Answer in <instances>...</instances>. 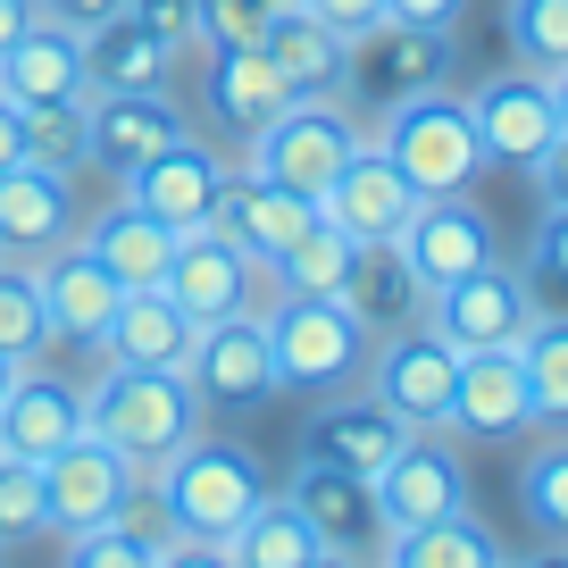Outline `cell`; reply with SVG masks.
<instances>
[{
	"label": "cell",
	"mask_w": 568,
	"mask_h": 568,
	"mask_svg": "<svg viewBox=\"0 0 568 568\" xmlns=\"http://www.w3.org/2000/svg\"><path fill=\"white\" fill-rule=\"evenodd\" d=\"M468 118H477L485 168H535L551 142L568 134V125H560V101H551V75H535V68L494 75V84L468 101Z\"/></svg>",
	"instance_id": "8fae6325"
},
{
	"label": "cell",
	"mask_w": 568,
	"mask_h": 568,
	"mask_svg": "<svg viewBox=\"0 0 568 568\" xmlns=\"http://www.w3.org/2000/svg\"><path fill=\"white\" fill-rule=\"evenodd\" d=\"M402 444H409V426L376 393H326V409L302 426V460L343 468V477H376Z\"/></svg>",
	"instance_id": "d6986e66"
},
{
	"label": "cell",
	"mask_w": 568,
	"mask_h": 568,
	"mask_svg": "<svg viewBox=\"0 0 568 568\" xmlns=\"http://www.w3.org/2000/svg\"><path fill=\"white\" fill-rule=\"evenodd\" d=\"M226 176H234V160H217L210 142L176 134L168 151H151V160H142L134 176H118V184H125V201H134V210H151L160 226L193 234V226H210V210H217V193H226Z\"/></svg>",
	"instance_id": "4fadbf2b"
},
{
	"label": "cell",
	"mask_w": 568,
	"mask_h": 568,
	"mask_svg": "<svg viewBox=\"0 0 568 568\" xmlns=\"http://www.w3.org/2000/svg\"><path fill=\"white\" fill-rule=\"evenodd\" d=\"M184 385L201 393V409H260V402H276V359H267V326L251 318V310L193 326V352H184Z\"/></svg>",
	"instance_id": "ba28073f"
},
{
	"label": "cell",
	"mask_w": 568,
	"mask_h": 568,
	"mask_svg": "<svg viewBox=\"0 0 568 568\" xmlns=\"http://www.w3.org/2000/svg\"><path fill=\"white\" fill-rule=\"evenodd\" d=\"M501 26H510V59L518 68H535V75L568 68V0H510Z\"/></svg>",
	"instance_id": "f35d334b"
},
{
	"label": "cell",
	"mask_w": 568,
	"mask_h": 568,
	"mask_svg": "<svg viewBox=\"0 0 568 568\" xmlns=\"http://www.w3.org/2000/svg\"><path fill=\"white\" fill-rule=\"evenodd\" d=\"M26 160V118H18V101H0V168H18Z\"/></svg>",
	"instance_id": "f907efd6"
},
{
	"label": "cell",
	"mask_w": 568,
	"mask_h": 568,
	"mask_svg": "<svg viewBox=\"0 0 568 568\" xmlns=\"http://www.w3.org/2000/svg\"><path fill=\"white\" fill-rule=\"evenodd\" d=\"M260 326H267V359H276V393L326 402V393H352L359 376H368L376 335L335 293H276V310H267Z\"/></svg>",
	"instance_id": "7a4b0ae2"
},
{
	"label": "cell",
	"mask_w": 568,
	"mask_h": 568,
	"mask_svg": "<svg viewBox=\"0 0 568 568\" xmlns=\"http://www.w3.org/2000/svg\"><path fill=\"white\" fill-rule=\"evenodd\" d=\"M393 243H402L418 293H444V284L494 267V217H485L468 193H435V201H418V210H409V226L393 234Z\"/></svg>",
	"instance_id": "9c48e42d"
},
{
	"label": "cell",
	"mask_w": 568,
	"mask_h": 568,
	"mask_svg": "<svg viewBox=\"0 0 568 568\" xmlns=\"http://www.w3.org/2000/svg\"><path fill=\"white\" fill-rule=\"evenodd\" d=\"M142 485H151V477H142L125 452H109L101 435H75L68 452H51V460H42V510H51L59 535H84V527L125 518Z\"/></svg>",
	"instance_id": "8992f818"
},
{
	"label": "cell",
	"mask_w": 568,
	"mask_h": 568,
	"mask_svg": "<svg viewBox=\"0 0 568 568\" xmlns=\"http://www.w3.org/2000/svg\"><path fill=\"white\" fill-rule=\"evenodd\" d=\"M26 26H34V0H0V51H9Z\"/></svg>",
	"instance_id": "816d5d0a"
},
{
	"label": "cell",
	"mask_w": 568,
	"mask_h": 568,
	"mask_svg": "<svg viewBox=\"0 0 568 568\" xmlns=\"http://www.w3.org/2000/svg\"><path fill=\"white\" fill-rule=\"evenodd\" d=\"M101 352L125 359V368H184V352H193V318L168 302L160 284H142V293H118V318H109Z\"/></svg>",
	"instance_id": "f546056e"
},
{
	"label": "cell",
	"mask_w": 568,
	"mask_h": 568,
	"mask_svg": "<svg viewBox=\"0 0 568 568\" xmlns=\"http://www.w3.org/2000/svg\"><path fill=\"white\" fill-rule=\"evenodd\" d=\"M501 568H510V560H501Z\"/></svg>",
	"instance_id": "91938a15"
},
{
	"label": "cell",
	"mask_w": 568,
	"mask_h": 568,
	"mask_svg": "<svg viewBox=\"0 0 568 568\" xmlns=\"http://www.w3.org/2000/svg\"><path fill=\"white\" fill-rule=\"evenodd\" d=\"M84 34L75 26H51L34 18L9 51H0V101L18 109H42V101H84Z\"/></svg>",
	"instance_id": "d4e9b609"
},
{
	"label": "cell",
	"mask_w": 568,
	"mask_h": 568,
	"mask_svg": "<svg viewBox=\"0 0 568 568\" xmlns=\"http://www.w3.org/2000/svg\"><path fill=\"white\" fill-rule=\"evenodd\" d=\"M310 18L318 26H335L343 42H359V34H376V26H385V0H302Z\"/></svg>",
	"instance_id": "ee69618b"
},
{
	"label": "cell",
	"mask_w": 568,
	"mask_h": 568,
	"mask_svg": "<svg viewBox=\"0 0 568 568\" xmlns=\"http://www.w3.org/2000/svg\"><path fill=\"white\" fill-rule=\"evenodd\" d=\"M368 485H376V510H385V535L468 510V468H460V452H452L435 426H409V444L393 452Z\"/></svg>",
	"instance_id": "30bf717a"
},
{
	"label": "cell",
	"mask_w": 568,
	"mask_h": 568,
	"mask_svg": "<svg viewBox=\"0 0 568 568\" xmlns=\"http://www.w3.org/2000/svg\"><path fill=\"white\" fill-rule=\"evenodd\" d=\"M293 501H302V518L318 527L326 551H343V560H376V551H385V510H376V485L368 477H343V468L302 460Z\"/></svg>",
	"instance_id": "7402d4cb"
},
{
	"label": "cell",
	"mask_w": 568,
	"mask_h": 568,
	"mask_svg": "<svg viewBox=\"0 0 568 568\" xmlns=\"http://www.w3.org/2000/svg\"><path fill=\"white\" fill-rule=\"evenodd\" d=\"M376 560L385 568H501V535L485 527L477 510H452V518H426V527L385 535Z\"/></svg>",
	"instance_id": "1f68e13d"
},
{
	"label": "cell",
	"mask_w": 568,
	"mask_h": 568,
	"mask_svg": "<svg viewBox=\"0 0 568 568\" xmlns=\"http://www.w3.org/2000/svg\"><path fill=\"white\" fill-rule=\"evenodd\" d=\"M518 501H527V527L544 535V544H568V435H551V444L527 452Z\"/></svg>",
	"instance_id": "8d00e7d4"
},
{
	"label": "cell",
	"mask_w": 568,
	"mask_h": 568,
	"mask_svg": "<svg viewBox=\"0 0 568 568\" xmlns=\"http://www.w3.org/2000/svg\"><path fill=\"white\" fill-rule=\"evenodd\" d=\"M376 142H385V160L409 176V193L435 201V193H468V184L485 176V142H477V118H468V101H452L444 84L418 92V101H393L376 109Z\"/></svg>",
	"instance_id": "277c9868"
},
{
	"label": "cell",
	"mask_w": 568,
	"mask_h": 568,
	"mask_svg": "<svg viewBox=\"0 0 568 568\" xmlns=\"http://www.w3.org/2000/svg\"><path fill=\"white\" fill-rule=\"evenodd\" d=\"M352 260H359L352 234H343L335 217H310L302 243L284 251L267 276H276V293H335V302H343V276H352Z\"/></svg>",
	"instance_id": "836d02e7"
},
{
	"label": "cell",
	"mask_w": 568,
	"mask_h": 568,
	"mask_svg": "<svg viewBox=\"0 0 568 568\" xmlns=\"http://www.w3.org/2000/svg\"><path fill=\"white\" fill-rule=\"evenodd\" d=\"M217 551H226V568H310L326 544H318V527L302 518V501H293V494H267Z\"/></svg>",
	"instance_id": "d6a6232c"
},
{
	"label": "cell",
	"mask_w": 568,
	"mask_h": 568,
	"mask_svg": "<svg viewBox=\"0 0 568 568\" xmlns=\"http://www.w3.org/2000/svg\"><path fill=\"white\" fill-rule=\"evenodd\" d=\"M42 527H51V510H42V468L0 452V544H26V535H42Z\"/></svg>",
	"instance_id": "b9f144b4"
},
{
	"label": "cell",
	"mask_w": 568,
	"mask_h": 568,
	"mask_svg": "<svg viewBox=\"0 0 568 568\" xmlns=\"http://www.w3.org/2000/svg\"><path fill=\"white\" fill-rule=\"evenodd\" d=\"M518 376H527L535 426H568V318H535L518 335Z\"/></svg>",
	"instance_id": "e575fe53"
},
{
	"label": "cell",
	"mask_w": 568,
	"mask_h": 568,
	"mask_svg": "<svg viewBox=\"0 0 568 568\" xmlns=\"http://www.w3.org/2000/svg\"><path fill=\"white\" fill-rule=\"evenodd\" d=\"M125 0H34V18H51V26H75V34H92V26H109Z\"/></svg>",
	"instance_id": "bcb514c9"
},
{
	"label": "cell",
	"mask_w": 568,
	"mask_h": 568,
	"mask_svg": "<svg viewBox=\"0 0 568 568\" xmlns=\"http://www.w3.org/2000/svg\"><path fill=\"white\" fill-rule=\"evenodd\" d=\"M18 118H26V160H34V168H51V176L92 168V92H84V101L18 109Z\"/></svg>",
	"instance_id": "d590c367"
},
{
	"label": "cell",
	"mask_w": 568,
	"mask_h": 568,
	"mask_svg": "<svg viewBox=\"0 0 568 568\" xmlns=\"http://www.w3.org/2000/svg\"><path fill=\"white\" fill-rule=\"evenodd\" d=\"M444 426H452V435H477V444L535 426L527 376H518V343H501V352H460V385H452Z\"/></svg>",
	"instance_id": "cb8c5ba5"
},
{
	"label": "cell",
	"mask_w": 568,
	"mask_h": 568,
	"mask_svg": "<svg viewBox=\"0 0 568 568\" xmlns=\"http://www.w3.org/2000/svg\"><path fill=\"white\" fill-rule=\"evenodd\" d=\"M409 210H418V193H409V176L385 160L376 134H359V151L343 160V176L318 193V217H335L352 243H393V234L409 226Z\"/></svg>",
	"instance_id": "2e32d148"
},
{
	"label": "cell",
	"mask_w": 568,
	"mask_h": 568,
	"mask_svg": "<svg viewBox=\"0 0 568 568\" xmlns=\"http://www.w3.org/2000/svg\"><path fill=\"white\" fill-rule=\"evenodd\" d=\"M385 18L393 26H444L452 34V26L468 18V0H385Z\"/></svg>",
	"instance_id": "7dc6e473"
},
{
	"label": "cell",
	"mask_w": 568,
	"mask_h": 568,
	"mask_svg": "<svg viewBox=\"0 0 568 568\" xmlns=\"http://www.w3.org/2000/svg\"><path fill=\"white\" fill-rule=\"evenodd\" d=\"M260 276H267V267L243 260V251H234L217 226H193V234H176V260H168L160 293H168V302H176L193 326H210V318H234V310H251Z\"/></svg>",
	"instance_id": "9a60e30c"
},
{
	"label": "cell",
	"mask_w": 568,
	"mask_h": 568,
	"mask_svg": "<svg viewBox=\"0 0 568 568\" xmlns=\"http://www.w3.org/2000/svg\"><path fill=\"white\" fill-rule=\"evenodd\" d=\"M75 435H84V393L68 385V376H34L18 368V385L0 393V452L9 460H51V452H68Z\"/></svg>",
	"instance_id": "603a6c76"
},
{
	"label": "cell",
	"mask_w": 568,
	"mask_h": 568,
	"mask_svg": "<svg viewBox=\"0 0 568 568\" xmlns=\"http://www.w3.org/2000/svg\"><path fill=\"white\" fill-rule=\"evenodd\" d=\"M243 151H251V160H243L251 176L284 184V193H302V201H318L326 184L343 176V160L359 151V125H352V109H343V101H284L276 118L243 142Z\"/></svg>",
	"instance_id": "5b68a950"
},
{
	"label": "cell",
	"mask_w": 568,
	"mask_h": 568,
	"mask_svg": "<svg viewBox=\"0 0 568 568\" xmlns=\"http://www.w3.org/2000/svg\"><path fill=\"white\" fill-rule=\"evenodd\" d=\"M527 568H568V544H551L544 560H527Z\"/></svg>",
	"instance_id": "db71d44e"
},
{
	"label": "cell",
	"mask_w": 568,
	"mask_h": 568,
	"mask_svg": "<svg viewBox=\"0 0 568 568\" xmlns=\"http://www.w3.org/2000/svg\"><path fill=\"white\" fill-rule=\"evenodd\" d=\"M310 568H359V560H343V551H318V560H310Z\"/></svg>",
	"instance_id": "9f6ffc18"
},
{
	"label": "cell",
	"mask_w": 568,
	"mask_h": 568,
	"mask_svg": "<svg viewBox=\"0 0 568 568\" xmlns=\"http://www.w3.org/2000/svg\"><path fill=\"white\" fill-rule=\"evenodd\" d=\"M142 26H160L168 42H193V18H201V0H125Z\"/></svg>",
	"instance_id": "f6af8a7d"
},
{
	"label": "cell",
	"mask_w": 568,
	"mask_h": 568,
	"mask_svg": "<svg viewBox=\"0 0 568 568\" xmlns=\"http://www.w3.org/2000/svg\"><path fill=\"white\" fill-rule=\"evenodd\" d=\"M518 284H527L535 318H568V210H544V226H535V251H527V267H518Z\"/></svg>",
	"instance_id": "ab89813d"
},
{
	"label": "cell",
	"mask_w": 568,
	"mask_h": 568,
	"mask_svg": "<svg viewBox=\"0 0 568 568\" xmlns=\"http://www.w3.org/2000/svg\"><path fill=\"white\" fill-rule=\"evenodd\" d=\"M160 535H142V527H125V518H109V527H84V535H68V560L59 568H160Z\"/></svg>",
	"instance_id": "60d3db41"
},
{
	"label": "cell",
	"mask_w": 568,
	"mask_h": 568,
	"mask_svg": "<svg viewBox=\"0 0 568 568\" xmlns=\"http://www.w3.org/2000/svg\"><path fill=\"white\" fill-rule=\"evenodd\" d=\"M267 494H276V485H267V468L251 460L243 444H217V435H193L176 460L151 468V501H160L168 527L193 535V544H226V535L243 527Z\"/></svg>",
	"instance_id": "3957f363"
},
{
	"label": "cell",
	"mask_w": 568,
	"mask_h": 568,
	"mask_svg": "<svg viewBox=\"0 0 568 568\" xmlns=\"http://www.w3.org/2000/svg\"><path fill=\"white\" fill-rule=\"evenodd\" d=\"M0 551H9V544H0Z\"/></svg>",
	"instance_id": "680465c9"
},
{
	"label": "cell",
	"mask_w": 568,
	"mask_h": 568,
	"mask_svg": "<svg viewBox=\"0 0 568 568\" xmlns=\"http://www.w3.org/2000/svg\"><path fill=\"white\" fill-rule=\"evenodd\" d=\"M92 251H101V267L125 284V293H142V284H160L168 276V260H176V226H160L151 210H134V201H109L92 226H75Z\"/></svg>",
	"instance_id": "f1b7e54d"
},
{
	"label": "cell",
	"mask_w": 568,
	"mask_h": 568,
	"mask_svg": "<svg viewBox=\"0 0 568 568\" xmlns=\"http://www.w3.org/2000/svg\"><path fill=\"white\" fill-rule=\"evenodd\" d=\"M318 217V201H302V193H284V184H267V176H251V168H234L226 176V193H217V210H210V226L226 234L243 260H260V267H276L284 251L302 243V226Z\"/></svg>",
	"instance_id": "ffe728a7"
},
{
	"label": "cell",
	"mask_w": 568,
	"mask_h": 568,
	"mask_svg": "<svg viewBox=\"0 0 568 568\" xmlns=\"http://www.w3.org/2000/svg\"><path fill=\"white\" fill-rule=\"evenodd\" d=\"M276 9H293V0H201V18H193V42H260L267 18Z\"/></svg>",
	"instance_id": "7bdbcfd3"
},
{
	"label": "cell",
	"mask_w": 568,
	"mask_h": 568,
	"mask_svg": "<svg viewBox=\"0 0 568 568\" xmlns=\"http://www.w3.org/2000/svg\"><path fill=\"white\" fill-rule=\"evenodd\" d=\"M260 51L276 59V75H284V92H293V101H343V92H352V42H343L335 26H318L302 0L267 18Z\"/></svg>",
	"instance_id": "44dd1931"
},
{
	"label": "cell",
	"mask_w": 568,
	"mask_h": 568,
	"mask_svg": "<svg viewBox=\"0 0 568 568\" xmlns=\"http://www.w3.org/2000/svg\"><path fill=\"white\" fill-rule=\"evenodd\" d=\"M551 101H560V125H568V68H551Z\"/></svg>",
	"instance_id": "f5cc1de1"
},
{
	"label": "cell",
	"mask_w": 568,
	"mask_h": 568,
	"mask_svg": "<svg viewBox=\"0 0 568 568\" xmlns=\"http://www.w3.org/2000/svg\"><path fill=\"white\" fill-rule=\"evenodd\" d=\"M59 243H75V176L18 160L0 168V260H51Z\"/></svg>",
	"instance_id": "ac0fdd59"
},
{
	"label": "cell",
	"mask_w": 568,
	"mask_h": 568,
	"mask_svg": "<svg viewBox=\"0 0 568 568\" xmlns=\"http://www.w3.org/2000/svg\"><path fill=\"white\" fill-rule=\"evenodd\" d=\"M84 435H101L109 452H125L151 477L160 460H176L201 435V393L184 385V368H125V359H109L101 385L84 393Z\"/></svg>",
	"instance_id": "6da1fadb"
},
{
	"label": "cell",
	"mask_w": 568,
	"mask_h": 568,
	"mask_svg": "<svg viewBox=\"0 0 568 568\" xmlns=\"http://www.w3.org/2000/svg\"><path fill=\"white\" fill-rule=\"evenodd\" d=\"M34 276H42V310H51V343L101 352L109 318H118V293H125V284L101 267V251L75 234V243H59L51 260H34Z\"/></svg>",
	"instance_id": "e0dca14e"
},
{
	"label": "cell",
	"mask_w": 568,
	"mask_h": 568,
	"mask_svg": "<svg viewBox=\"0 0 568 568\" xmlns=\"http://www.w3.org/2000/svg\"><path fill=\"white\" fill-rule=\"evenodd\" d=\"M343 302H352V318L368 326V335H393V326H409L426 310L418 276H409L402 243H359L352 276H343Z\"/></svg>",
	"instance_id": "4dcf8cb0"
},
{
	"label": "cell",
	"mask_w": 568,
	"mask_h": 568,
	"mask_svg": "<svg viewBox=\"0 0 568 568\" xmlns=\"http://www.w3.org/2000/svg\"><path fill=\"white\" fill-rule=\"evenodd\" d=\"M452 385H460V352H452L426 318L393 326V335L368 352V393H376L402 426H444Z\"/></svg>",
	"instance_id": "52a82bcc"
},
{
	"label": "cell",
	"mask_w": 568,
	"mask_h": 568,
	"mask_svg": "<svg viewBox=\"0 0 568 568\" xmlns=\"http://www.w3.org/2000/svg\"><path fill=\"white\" fill-rule=\"evenodd\" d=\"M426 326H435L452 352H501V343H518L535 326V302H527V284L494 260V267H477V276L444 284V293H426Z\"/></svg>",
	"instance_id": "7c38bea8"
},
{
	"label": "cell",
	"mask_w": 568,
	"mask_h": 568,
	"mask_svg": "<svg viewBox=\"0 0 568 568\" xmlns=\"http://www.w3.org/2000/svg\"><path fill=\"white\" fill-rule=\"evenodd\" d=\"M359 568H385V560H359Z\"/></svg>",
	"instance_id": "6f0895ef"
},
{
	"label": "cell",
	"mask_w": 568,
	"mask_h": 568,
	"mask_svg": "<svg viewBox=\"0 0 568 568\" xmlns=\"http://www.w3.org/2000/svg\"><path fill=\"white\" fill-rule=\"evenodd\" d=\"M452 84V34L444 26H376V34L352 42V92L376 109L393 101H418V92Z\"/></svg>",
	"instance_id": "5bb4252c"
},
{
	"label": "cell",
	"mask_w": 568,
	"mask_h": 568,
	"mask_svg": "<svg viewBox=\"0 0 568 568\" xmlns=\"http://www.w3.org/2000/svg\"><path fill=\"white\" fill-rule=\"evenodd\" d=\"M176 134H184V109L168 92H92V168H109V176H134Z\"/></svg>",
	"instance_id": "4316f807"
},
{
	"label": "cell",
	"mask_w": 568,
	"mask_h": 568,
	"mask_svg": "<svg viewBox=\"0 0 568 568\" xmlns=\"http://www.w3.org/2000/svg\"><path fill=\"white\" fill-rule=\"evenodd\" d=\"M527 176H535V193H544V210H568V134L551 142V151L527 168Z\"/></svg>",
	"instance_id": "c3c4849f"
},
{
	"label": "cell",
	"mask_w": 568,
	"mask_h": 568,
	"mask_svg": "<svg viewBox=\"0 0 568 568\" xmlns=\"http://www.w3.org/2000/svg\"><path fill=\"white\" fill-rule=\"evenodd\" d=\"M160 568H226V551H217V544H193V535H176V544L160 551Z\"/></svg>",
	"instance_id": "681fc988"
},
{
	"label": "cell",
	"mask_w": 568,
	"mask_h": 568,
	"mask_svg": "<svg viewBox=\"0 0 568 568\" xmlns=\"http://www.w3.org/2000/svg\"><path fill=\"white\" fill-rule=\"evenodd\" d=\"M184 42H168L160 26H142L134 9H118L109 26L84 34V84L92 92H168Z\"/></svg>",
	"instance_id": "484cf974"
},
{
	"label": "cell",
	"mask_w": 568,
	"mask_h": 568,
	"mask_svg": "<svg viewBox=\"0 0 568 568\" xmlns=\"http://www.w3.org/2000/svg\"><path fill=\"white\" fill-rule=\"evenodd\" d=\"M18 368H26V359H9V352H0V393H9V385H18Z\"/></svg>",
	"instance_id": "11a10c76"
},
{
	"label": "cell",
	"mask_w": 568,
	"mask_h": 568,
	"mask_svg": "<svg viewBox=\"0 0 568 568\" xmlns=\"http://www.w3.org/2000/svg\"><path fill=\"white\" fill-rule=\"evenodd\" d=\"M42 343H51L42 276L26 260H0V352H9V359H42Z\"/></svg>",
	"instance_id": "74e56055"
},
{
	"label": "cell",
	"mask_w": 568,
	"mask_h": 568,
	"mask_svg": "<svg viewBox=\"0 0 568 568\" xmlns=\"http://www.w3.org/2000/svg\"><path fill=\"white\" fill-rule=\"evenodd\" d=\"M284 101H293V92H284L276 59H267L260 42H217L210 51V118L226 125L234 142H251Z\"/></svg>",
	"instance_id": "83f0119b"
}]
</instances>
